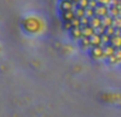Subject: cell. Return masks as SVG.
<instances>
[{
	"mask_svg": "<svg viewBox=\"0 0 121 117\" xmlns=\"http://www.w3.org/2000/svg\"><path fill=\"white\" fill-rule=\"evenodd\" d=\"M78 42H79V46L82 49L89 51V49L91 48V45H90V42H89V37H84V36H82Z\"/></svg>",
	"mask_w": 121,
	"mask_h": 117,
	"instance_id": "7c38bea8",
	"label": "cell"
},
{
	"mask_svg": "<svg viewBox=\"0 0 121 117\" xmlns=\"http://www.w3.org/2000/svg\"><path fill=\"white\" fill-rule=\"evenodd\" d=\"M117 30H121V16H117L114 18V23H112Z\"/></svg>",
	"mask_w": 121,
	"mask_h": 117,
	"instance_id": "ac0fdd59",
	"label": "cell"
},
{
	"mask_svg": "<svg viewBox=\"0 0 121 117\" xmlns=\"http://www.w3.org/2000/svg\"><path fill=\"white\" fill-rule=\"evenodd\" d=\"M62 27H63V29L65 30V31H70V30L73 28V26H72V23L71 21H63V25H62Z\"/></svg>",
	"mask_w": 121,
	"mask_h": 117,
	"instance_id": "ffe728a7",
	"label": "cell"
},
{
	"mask_svg": "<svg viewBox=\"0 0 121 117\" xmlns=\"http://www.w3.org/2000/svg\"><path fill=\"white\" fill-rule=\"evenodd\" d=\"M85 16L88 18H91L92 16H94V9H91V8L85 9Z\"/></svg>",
	"mask_w": 121,
	"mask_h": 117,
	"instance_id": "d6986e66",
	"label": "cell"
},
{
	"mask_svg": "<svg viewBox=\"0 0 121 117\" xmlns=\"http://www.w3.org/2000/svg\"><path fill=\"white\" fill-rule=\"evenodd\" d=\"M89 26L92 27L94 30H96L98 28H100L102 26V18L98 17V16H92L91 18L89 19Z\"/></svg>",
	"mask_w": 121,
	"mask_h": 117,
	"instance_id": "9c48e42d",
	"label": "cell"
},
{
	"mask_svg": "<svg viewBox=\"0 0 121 117\" xmlns=\"http://www.w3.org/2000/svg\"><path fill=\"white\" fill-rule=\"evenodd\" d=\"M112 23H114V17L110 16L109 14L106 15V16H104V17L102 18V26L104 28L110 27V26H112Z\"/></svg>",
	"mask_w": 121,
	"mask_h": 117,
	"instance_id": "4fadbf2b",
	"label": "cell"
},
{
	"mask_svg": "<svg viewBox=\"0 0 121 117\" xmlns=\"http://www.w3.org/2000/svg\"><path fill=\"white\" fill-rule=\"evenodd\" d=\"M109 44L114 48H116V49L121 48V34H120V30H118V31H117V33L110 37Z\"/></svg>",
	"mask_w": 121,
	"mask_h": 117,
	"instance_id": "5b68a950",
	"label": "cell"
},
{
	"mask_svg": "<svg viewBox=\"0 0 121 117\" xmlns=\"http://www.w3.org/2000/svg\"><path fill=\"white\" fill-rule=\"evenodd\" d=\"M89 42L91 47H93V46H102V36L100 34H98L96 32H94L89 37Z\"/></svg>",
	"mask_w": 121,
	"mask_h": 117,
	"instance_id": "52a82bcc",
	"label": "cell"
},
{
	"mask_svg": "<svg viewBox=\"0 0 121 117\" xmlns=\"http://www.w3.org/2000/svg\"><path fill=\"white\" fill-rule=\"evenodd\" d=\"M82 34L84 37H90L92 34L95 32V30L93 29L92 27H90L89 25L88 26H82Z\"/></svg>",
	"mask_w": 121,
	"mask_h": 117,
	"instance_id": "8fae6325",
	"label": "cell"
},
{
	"mask_svg": "<svg viewBox=\"0 0 121 117\" xmlns=\"http://www.w3.org/2000/svg\"><path fill=\"white\" fill-rule=\"evenodd\" d=\"M45 27L43 19L35 15H28L22 20V29L29 35H38L43 33Z\"/></svg>",
	"mask_w": 121,
	"mask_h": 117,
	"instance_id": "6da1fadb",
	"label": "cell"
},
{
	"mask_svg": "<svg viewBox=\"0 0 121 117\" xmlns=\"http://www.w3.org/2000/svg\"><path fill=\"white\" fill-rule=\"evenodd\" d=\"M74 13H75V17L77 18H82L85 16V9H82V8L75 7L74 9Z\"/></svg>",
	"mask_w": 121,
	"mask_h": 117,
	"instance_id": "e0dca14e",
	"label": "cell"
},
{
	"mask_svg": "<svg viewBox=\"0 0 121 117\" xmlns=\"http://www.w3.org/2000/svg\"><path fill=\"white\" fill-rule=\"evenodd\" d=\"M106 61H107L109 64H112V65H116V64H119L118 60L115 58V55H112V56H109V58H106Z\"/></svg>",
	"mask_w": 121,
	"mask_h": 117,
	"instance_id": "44dd1931",
	"label": "cell"
},
{
	"mask_svg": "<svg viewBox=\"0 0 121 117\" xmlns=\"http://www.w3.org/2000/svg\"><path fill=\"white\" fill-rule=\"evenodd\" d=\"M60 17H61L62 21H72V19H73V18H75V13H74V10L60 12Z\"/></svg>",
	"mask_w": 121,
	"mask_h": 117,
	"instance_id": "ba28073f",
	"label": "cell"
},
{
	"mask_svg": "<svg viewBox=\"0 0 121 117\" xmlns=\"http://www.w3.org/2000/svg\"><path fill=\"white\" fill-rule=\"evenodd\" d=\"M108 14H109V7L98 4V7L94 9V15L100 17V18H103L104 16L108 15Z\"/></svg>",
	"mask_w": 121,
	"mask_h": 117,
	"instance_id": "277c9868",
	"label": "cell"
},
{
	"mask_svg": "<svg viewBox=\"0 0 121 117\" xmlns=\"http://www.w3.org/2000/svg\"><path fill=\"white\" fill-rule=\"evenodd\" d=\"M117 31H118V30H117L114 26H110V27L105 28V33H104V34H106V35H108V36H110V37H112V35H115V34L117 33Z\"/></svg>",
	"mask_w": 121,
	"mask_h": 117,
	"instance_id": "9a60e30c",
	"label": "cell"
},
{
	"mask_svg": "<svg viewBox=\"0 0 121 117\" xmlns=\"http://www.w3.org/2000/svg\"><path fill=\"white\" fill-rule=\"evenodd\" d=\"M89 19L90 18L86 17V16H84L82 18H80V23H82V26H88L89 25Z\"/></svg>",
	"mask_w": 121,
	"mask_h": 117,
	"instance_id": "d4e9b609",
	"label": "cell"
},
{
	"mask_svg": "<svg viewBox=\"0 0 121 117\" xmlns=\"http://www.w3.org/2000/svg\"><path fill=\"white\" fill-rule=\"evenodd\" d=\"M71 23H72V26H73V27H82V23H80V18H77V17L73 18Z\"/></svg>",
	"mask_w": 121,
	"mask_h": 117,
	"instance_id": "7402d4cb",
	"label": "cell"
},
{
	"mask_svg": "<svg viewBox=\"0 0 121 117\" xmlns=\"http://www.w3.org/2000/svg\"><path fill=\"white\" fill-rule=\"evenodd\" d=\"M114 55H115V58L118 60L119 63H121V48H119V49H116Z\"/></svg>",
	"mask_w": 121,
	"mask_h": 117,
	"instance_id": "cb8c5ba5",
	"label": "cell"
},
{
	"mask_svg": "<svg viewBox=\"0 0 121 117\" xmlns=\"http://www.w3.org/2000/svg\"><path fill=\"white\" fill-rule=\"evenodd\" d=\"M120 14V7L119 5H109V15L112 17H117Z\"/></svg>",
	"mask_w": 121,
	"mask_h": 117,
	"instance_id": "5bb4252c",
	"label": "cell"
},
{
	"mask_svg": "<svg viewBox=\"0 0 121 117\" xmlns=\"http://www.w3.org/2000/svg\"><path fill=\"white\" fill-rule=\"evenodd\" d=\"M99 4H102V5H106V7H109L112 4V0H96Z\"/></svg>",
	"mask_w": 121,
	"mask_h": 117,
	"instance_id": "603a6c76",
	"label": "cell"
},
{
	"mask_svg": "<svg viewBox=\"0 0 121 117\" xmlns=\"http://www.w3.org/2000/svg\"><path fill=\"white\" fill-rule=\"evenodd\" d=\"M120 34H121V30H120Z\"/></svg>",
	"mask_w": 121,
	"mask_h": 117,
	"instance_id": "484cf974",
	"label": "cell"
},
{
	"mask_svg": "<svg viewBox=\"0 0 121 117\" xmlns=\"http://www.w3.org/2000/svg\"><path fill=\"white\" fill-rule=\"evenodd\" d=\"M103 50H104V55H105V60H106L107 58L114 55L116 48H114L110 44H106V45H103Z\"/></svg>",
	"mask_w": 121,
	"mask_h": 117,
	"instance_id": "30bf717a",
	"label": "cell"
},
{
	"mask_svg": "<svg viewBox=\"0 0 121 117\" xmlns=\"http://www.w3.org/2000/svg\"><path fill=\"white\" fill-rule=\"evenodd\" d=\"M89 55L92 60L94 61H101V60H105V55H104V50H103V46H93L89 49Z\"/></svg>",
	"mask_w": 121,
	"mask_h": 117,
	"instance_id": "7a4b0ae2",
	"label": "cell"
},
{
	"mask_svg": "<svg viewBox=\"0 0 121 117\" xmlns=\"http://www.w3.org/2000/svg\"><path fill=\"white\" fill-rule=\"evenodd\" d=\"M69 34L71 36L72 39L74 41H79L80 38L82 37V28L80 27H73L70 31H69Z\"/></svg>",
	"mask_w": 121,
	"mask_h": 117,
	"instance_id": "8992f818",
	"label": "cell"
},
{
	"mask_svg": "<svg viewBox=\"0 0 121 117\" xmlns=\"http://www.w3.org/2000/svg\"><path fill=\"white\" fill-rule=\"evenodd\" d=\"M89 3L90 0H78V2L75 5L78 8H82V9H87L89 8Z\"/></svg>",
	"mask_w": 121,
	"mask_h": 117,
	"instance_id": "2e32d148",
	"label": "cell"
},
{
	"mask_svg": "<svg viewBox=\"0 0 121 117\" xmlns=\"http://www.w3.org/2000/svg\"><path fill=\"white\" fill-rule=\"evenodd\" d=\"M75 3L71 0H61L59 2V10L60 12H64V11H71V10L75 9Z\"/></svg>",
	"mask_w": 121,
	"mask_h": 117,
	"instance_id": "3957f363",
	"label": "cell"
}]
</instances>
